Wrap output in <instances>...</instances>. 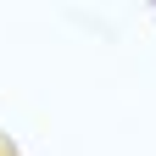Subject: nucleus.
Listing matches in <instances>:
<instances>
[]
</instances>
